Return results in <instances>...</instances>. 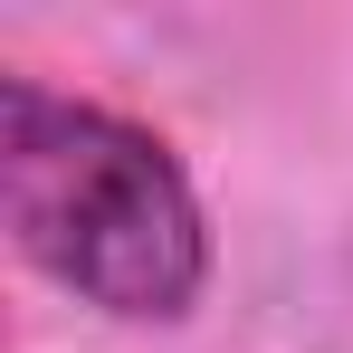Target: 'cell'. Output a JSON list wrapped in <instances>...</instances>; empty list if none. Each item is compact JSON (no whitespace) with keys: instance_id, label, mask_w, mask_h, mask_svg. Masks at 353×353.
I'll list each match as a JSON object with an SVG mask.
<instances>
[{"instance_id":"obj_1","label":"cell","mask_w":353,"mask_h":353,"mask_svg":"<svg viewBox=\"0 0 353 353\" xmlns=\"http://www.w3.org/2000/svg\"><path fill=\"white\" fill-rule=\"evenodd\" d=\"M0 220L29 268L115 325H181L210 287V220L153 124L0 77Z\"/></svg>"}]
</instances>
